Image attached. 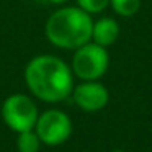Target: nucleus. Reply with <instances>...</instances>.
I'll list each match as a JSON object with an SVG mask.
<instances>
[{
	"label": "nucleus",
	"instance_id": "obj_7",
	"mask_svg": "<svg viewBox=\"0 0 152 152\" xmlns=\"http://www.w3.org/2000/svg\"><path fill=\"white\" fill-rule=\"evenodd\" d=\"M119 36V23L111 17H102L96 21H93L92 28V41L100 46L106 48L116 43Z\"/></svg>",
	"mask_w": 152,
	"mask_h": 152
},
{
	"label": "nucleus",
	"instance_id": "obj_6",
	"mask_svg": "<svg viewBox=\"0 0 152 152\" xmlns=\"http://www.w3.org/2000/svg\"><path fill=\"white\" fill-rule=\"evenodd\" d=\"M70 95L74 98V103L80 110L88 113L103 110L110 100L108 88L98 80H82V83L74 87Z\"/></svg>",
	"mask_w": 152,
	"mask_h": 152
},
{
	"label": "nucleus",
	"instance_id": "obj_9",
	"mask_svg": "<svg viewBox=\"0 0 152 152\" xmlns=\"http://www.w3.org/2000/svg\"><path fill=\"white\" fill-rule=\"evenodd\" d=\"M110 7L123 18L134 17L141 8V0H110Z\"/></svg>",
	"mask_w": 152,
	"mask_h": 152
},
{
	"label": "nucleus",
	"instance_id": "obj_12",
	"mask_svg": "<svg viewBox=\"0 0 152 152\" xmlns=\"http://www.w3.org/2000/svg\"><path fill=\"white\" fill-rule=\"evenodd\" d=\"M111 152H126V151H121V149H116V151H111Z\"/></svg>",
	"mask_w": 152,
	"mask_h": 152
},
{
	"label": "nucleus",
	"instance_id": "obj_11",
	"mask_svg": "<svg viewBox=\"0 0 152 152\" xmlns=\"http://www.w3.org/2000/svg\"><path fill=\"white\" fill-rule=\"evenodd\" d=\"M39 4H48V5H64L67 0H36Z\"/></svg>",
	"mask_w": 152,
	"mask_h": 152
},
{
	"label": "nucleus",
	"instance_id": "obj_8",
	"mask_svg": "<svg viewBox=\"0 0 152 152\" xmlns=\"http://www.w3.org/2000/svg\"><path fill=\"white\" fill-rule=\"evenodd\" d=\"M17 147L20 152H38L41 147V139L34 129L21 131V132H18Z\"/></svg>",
	"mask_w": 152,
	"mask_h": 152
},
{
	"label": "nucleus",
	"instance_id": "obj_10",
	"mask_svg": "<svg viewBox=\"0 0 152 152\" xmlns=\"http://www.w3.org/2000/svg\"><path fill=\"white\" fill-rule=\"evenodd\" d=\"M77 7H80L83 12L90 15H96L105 12L110 7V0H75Z\"/></svg>",
	"mask_w": 152,
	"mask_h": 152
},
{
	"label": "nucleus",
	"instance_id": "obj_5",
	"mask_svg": "<svg viewBox=\"0 0 152 152\" xmlns=\"http://www.w3.org/2000/svg\"><path fill=\"white\" fill-rule=\"evenodd\" d=\"M34 131L46 145H61L72 134V121L61 110H48L38 116Z\"/></svg>",
	"mask_w": 152,
	"mask_h": 152
},
{
	"label": "nucleus",
	"instance_id": "obj_2",
	"mask_svg": "<svg viewBox=\"0 0 152 152\" xmlns=\"http://www.w3.org/2000/svg\"><path fill=\"white\" fill-rule=\"evenodd\" d=\"M92 15L80 7H59L49 15L44 26L46 38L59 49L75 51L92 41Z\"/></svg>",
	"mask_w": 152,
	"mask_h": 152
},
{
	"label": "nucleus",
	"instance_id": "obj_1",
	"mask_svg": "<svg viewBox=\"0 0 152 152\" xmlns=\"http://www.w3.org/2000/svg\"><path fill=\"white\" fill-rule=\"evenodd\" d=\"M25 83L36 98L46 103H57L72 93L74 72L61 57L39 54L25 67Z\"/></svg>",
	"mask_w": 152,
	"mask_h": 152
},
{
	"label": "nucleus",
	"instance_id": "obj_3",
	"mask_svg": "<svg viewBox=\"0 0 152 152\" xmlns=\"http://www.w3.org/2000/svg\"><path fill=\"white\" fill-rule=\"evenodd\" d=\"M110 66L108 49L88 41L74 51L70 69L80 80H100Z\"/></svg>",
	"mask_w": 152,
	"mask_h": 152
},
{
	"label": "nucleus",
	"instance_id": "obj_4",
	"mask_svg": "<svg viewBox=\"0 0 152 152\" xmlns=\"http://www.w3.org/2000/svg\"><path fill=\"white\" fill-rule=\"evenodd\" d=\"M38 116L36 103L25 93H13L2 105V119L15 132L34 129Z\"/></svg>",
	"mask_w": 152,
	"mask_h": 152
}]
</instances>
